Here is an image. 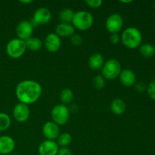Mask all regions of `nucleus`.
I'll use <instances>...</instances> for the list:
<instances>
[{"label": "nucleus", "instance_id": "33", "mask_svg": "<svg viewBox=\"0 0 155 155\" xmlns=\"http://www.w3.org/2000/svg\"><path fill=\"white\" fill-rule=\"evenodd\" d=\"M9 155H18V154H9Z\"/></svg>", "mask_w": 155, "mask_h": 155}, {"label": "nucleus", "instance_id": "23", "mask_svg": "<svg viewBox=\"0 0 155 155\" xmlns=\"http://www.w3.org/2000/svg\"><path fill=\"white\" fill-rule=\"evenodd\" d=\"M140 54L145 58H151L155 54V48L151 44L145 43L142 45L139 48Z\"/></svg>", "mask_w": 155, "mask_h": 155}, {"label": "nucleus", "instance_id": "35", "mask_svg": "<svg viewBox=\"0 0 155 155\" xmlns=\"http://www.w3.org/2000/svg\"><path fill=\"white\" fill-rule=\"evenodd\" d=\"M34 155H35V154H34Z\"/></svg>", "mask_w": 155, "mask_h": 155}, {"label": "nucleus", "instance_id": "26", "mask_svg": "<svg viewBox=\"0 0 155 155\" xmlns=\"http://www.w3.org/2000/svg\"><path fill=\"white\" fill-rule=\"evenodd\" d=\"M71 42L75 46H79L83 42V38H82V36L80 34L74 33L73 36H71Z\"/></svg>", "mask_w": 155, "mask_h": 155}, {"label": "nucleus", "instance_id": "31", "mask_svg": "<svg viewBox=\"0 0 155 155\" xmlns=\"http://www.w3.org/2000/svg\"><path fill=\"white\" fill-rule=\"evenodd\" d=\"M20 2H21V4L27 5V4H30V3H33V0H23V1H20Z\"/></svg>", "mask_w": 155, "mask_h": 155}, {"label": "nucleus", "instance_id": "28", "mask_svg": "<svg viewBox=\"0 0 155 155\" xmlns=\"http://www.w3.org/2000/svg\"><path fill=\"white\" fill-rule=\"evenodd\" d=\"M85 3L89 8H98L101 7L103 2L101 1V0H87V1L85 2Z\"/></svg>", "mask_w": 155, "mask_h": 155}, {"label": "nucleus", "instance_id": "11", "mask_svg": "<svg viewBox=\"0 0 155 155\" xmlns=\"http://www.w3.org/2000/svg\"><path fill=\"white\" fill-rule=\"evenodd\" d=\"M51 13L49 9L46 8H39L35 11L33 16V24L36 25H43L46 24L51 21Z\"/></svg>", "mask_w": 155, "mask_h": 155}, {"label": "nucleus", "instance_id": "19", "mask_svg": "<svg viewBox=\"0 0 155 155\" xmlns=\"http://www.w3.org/2000/svg\"><path fill=\"white\" fill-rule=\"evenodd\" d=\"M26 45H27V49L33 51H37L42 48L43 45V42L40 39L37 37H31L27 41H25Z\"/></svg>", "mask_w": 155, "mask_h": 155}, {"label": "nucleus", "instance_id": "22", "mask_svg": "<svg viewBox=\"0 0 155 155\" xmlns=\"http://www.w3.org/2000/svg\"><path fill=\"white\" fill-rule=\"evenodd\" d=\"M74 98V95L73 91L71 89H64L61 91L60 92V99L61 101L62 104H71L73 101Z\"/></svg>", "mask_w": 155, "mask_h": 155}, {"label": "nucleus", "instance_id": "7", "mask_svg": "<svg viewBox=\"0 0 155 155\" xmlns=\"http://www.w3.org/2000/svg\"><path fill=\"white\" fill-rule=\"evenodd\" d=\"M123 27H124V19L120 14H112L106 20V30L110 34L119 33L122 30Z\"/></svg>", "mask_w": 155, "mask_h": 155}, {"label": "nucleus", "instance_id": "8", "mask_svg": "<svg viewBox=\"0 0 155 155\" xmlns=\"http://www.w3.org/2000/svg\"><path fill=\"white\" fill-rule=\"evenodd\" d=\"M33 33V26L27 21H22L17 25L16 34L18 38L27 41L32 37Z\"/></svg>", "mask_w": 155, "mask_h": 155}, {"label": "nucleus", "instance_id": "17", "mask_svg": "<svg viewBox=\"0 0 155 155\" xmlns=\"http://www.w3.org/2000/svg\"><path fill=\"white\" fill-rule=\"evenodd\" d=\"M104 64V57L100 53H93L92 54H91L88 60V65L92 71L101 70Z\"/></svg>", "mask_w": 155, "mask_h": 155}, {"label": "nucleus", "instance_id": "5", "mask_svg": "<svg viewBox=\"0 0 155 155\" xmlns=\"http://www.w3.org/2000/svg\"><path fill=\"white\" fill-rule=\"evenodd\" d=\"M27 50L25 41L15 38L9 41L6 45V53L10 58L18 59L22 57Z\"/></svg>", "mask_w": 155, "mask_h": 155}, {"label": "nucleus", "instance_id": "30", "mask_svg": "<svg viewBox=\"0 0 155 155\" xmlns=\"http://www.w3.org/2000/svg\"><path fill=\"white\" fill-rule=\"evenodd\" d=\"M57 155H73V153L70 148H59Z\"/></svg>", "mask_w": 155, "mask_h": 155}, {"label": "nucleus", "instance_id": "10", "mask_svg": "<svg viewBox=\"0 0 155 155\" xmlns=\"http://www.w3.org/2000/svg\"><path fill=\"white\" fill-rule=\"evenodd\" d=\"M43 45L45 49L49 52H57L61 48V38L56 34L55 33H48L45 38L43 42Z\"/></svg>", "mask_w": 155, "mask_h": 155}, {"label": "nucleus", "instance_id": "4", "mask_svg": "<svg viewBox=\"0 0 155 155\" xmlns=\"http://www.w3.org/2000/svg\"><path fill=\"white\" fill-rule=\"evenodd\" d=\"M121 71V64L119 61L111 58L104 62L101 68V76L105 80H113L119 77Z\"/></svg>", "mask_w": 155, "mask_h": 155}, {"label": "nucleus", "instance_id": "20", "mask_svg": "<svg viewBox=\"0 0 155 155\" xmlns=\"http://www.w3.org/2000/svg\"><path fill=\"white\" fill-rule=\"evenodd\" d=\"M56 140H57L56 143L58 144V147L60 146L61 148H68L72 142L73 139L70 133H63L59 135V136Z\"/></svg>", "mask_w": 155, "mask_h": 155}, {"label": "nucleus", "instance_id": "25", "mask_svg": "<svg viewBox=\"0 0 155 155\" xmlns=\"http://www.w3.org/2000/svg\"><path fill=\"white\" fill-rule=\"evenodd\" d=\"M92 85H93L94 88L98 90L103 89L105 85V79L101 75L95 76L92 80Z\"/></svg>", "mask_w": 155, "mask_h": 155}, {"label": "nucleus", "instance_id": "6", "mask_svg": "<svg viewBox=\"0 0 155 155\" xmlns=\"http://www.w3.org/2000/svg\"><path fill=\"white\" fill-rule=\"evenodd\" d=\"M51 117L53 122L58 126L64 125L69 120V108L65 104H57L51 109Z\"/></svg>", "mask_w": 155, "mask_h": 155}, {"label": "nucleus", "instance_id": "24", "mask_svg": "<svg viewBox=\"0 0 155 155\" xmlns=\"http://www.w3.org/2000/svg\"><path fill=\"white\" fill-rule=\"evenodd\" d=\"M12 121L9 115L7 114L0 112V132L5 131L10 127Z\"/></svg>", "mask_w": 155, "mask_h": 155}, {"label": "nucleus", "instance_id": "21", "mask_svg": "<svg viewBox=\"0 0 155 155\" xmlns=\"http://www.w3.org/2000/svg\"><path fill=\"white\" fill-rule=\"evenodd\" d=\"M75 12L70 8H64L61 10L59 13L58 18L59 20L61 21V23H67V24H71L72 23L73 18H74Z\"/></svg>", "mask_w": 155, "mask_h": 155}, {"label": "nucleus", "instance_id": "15", "mask_svg": "<svg viewBox=\"0 0 155 155\" xmlns=\"http://www.w3.org/2000/svg\"><path fill=\"white\" fill-rule=\"evenodd\" d=\"M119 77L120 83L126 87H130L136 83V76L130 69H125L121 71Z\"/></svg>", "mask_w": 155, "mask_h": 155}, {"label": "nucleus", "instance_id": "32", "mask_svg": "<svg viewBox=\"0 0 155 155\" xmlns=\"http://www.w3.org/2000/svg\"><path fill=\"white\" fill-rule=\"evenodd\" d=\"M121 3H124V4H127V3H131L132 1L130 0V1H120Z\"/></svg>", "mask_w": 155, "mask_h": 155}, {"label": "nucleus", "instance_id": "1", "mask_svg": "<svg viewBox=\"0 0 155 155\" xmlns=\"http://www.w3.org/2000/svg\"><path fill=\"white\" fill-rule=\"evenodd\" d=\"M42 86L38 82L25 80L20 82L16 86L15 94L20 103L27 105L37 101L42 95Z\"/></svg>", "mask_w": 155, "mask_h": 155}, {"label": "nucleus", "instance_id": "2", "mask_svg": "<svg viewBox=\"0 0 155 155\" xmlns=\"http://www.w3.org/2000/svg\"><path fill=\"white\" fill-rule=\"evenodd\" d=\"M120 41L127 48L131 49L138 48L142 41V33L136 27H128L122 33Z\"/></svg>", "mask_w": 155, "mask_h": 155}, {"label": "nucleus", "instance_id": "9", "mask_svg": "<svg viewBox=\"0 0 155 155\" xmlns=\"http://www.w3.org/2000/svg\"><path fill=\"white\" fill-rule=\"evenodd\" d=\"M42 134L46 140L54 141L58 139L60 133V127L53 121L45 123L42 127Z\"/></svg>", "mask_w": 155, "mask_h": 155}, {"label": "nucleus", "instance_id": "3", "mask_svg": "<svg viewBox=\"0 0 155 155\" xmlns=\"http://www.w3.org/2000/svg\"><path fill=\"white\" fill-rule=\"evenodd\" d=\"M94 23L93 16L87 11H78L74 14L72 21V25L74 28L86 31L92 27Z\"/></svg>", "mask_w": 155, "mask_h": 155}, {"label": "nucleus", "instance_id": "29", "mask_svg": "<svg viewBox=\"0 0 155 155\" xmlns=\"http://www.w3.org/2000/svg\"><path fill=\"white\" fill-rule=\"evenodd\" d=\"M110 41L112 44H114V45H116V44L119 43V42L120 41V36H119V34H118V33L110 34Z\"/></svg>", "mask_w": 155, "mask_h": 155}, {"label": "nucleus", "instance_id": "13", "mask_svg": "<svg viewBox=\"0 0 155 155\" xmlns=\"http://www.w3.org/2000/svg\"><path fill=\"white\" fill-rule=\"evenodd\" d=\"M59 147L56 142L45 140L39 145L38 148L39 155H57Z\"/></svg>", "mask_w": 155, "mask_h": 155}, {"label": "nucleus", "instance_id": "14", "mask_svg": "<svg viewBox=\"0 0 155 155\" xmlns=\"http://www.w3.org/2000/svg\"><path fill=\"white\" fill-rule=\"evenodd\" d=\"M15 148V142L9 136H0V154L9 155Z\"/></svg>", "mask_w": 155, "mask_h": 155}, {"label": "nucleus", "instance_id": "27", "mask_svg": "<svg viewBox=\"0 0 155 155\" xmlns=\"http://www.w3.org/2000/svg\"><path fill=\"white\" fill-rule=\"evenodd\" d=\"M147 92L150 98L155 101V80H153L149 83L147 88Z\"/></svg>", "mask_w": 155, "mask_h": 155}, {"label": "nucleus", "instance_id": "34", "mask_svg": "<svg viewBox=\"0 0 155 155\" xmlns=\"http://www.w3.org/2000/svg\"><path fill=\"white\" fill-rule=\"evenodd\" d=\"M154 6H155V5H154Z\"/></svg>", "mask_w": 155, "mask_h": 155}, {"label": "nucleus", "instance_id": "16", "mask_svg": "<svg viewBox=\"0 0 155 155\" xmlns=\"http://www.w3.org/2000/svg\"><path fill=\"white\" fill-rule=\"evenodd\" d=\"M75 28L71 24L60 23L55 28V33L60 38L69 37L74 34Z\"/></svg>", "mask_w": 155, "mask_h": 155}, {"label": "nucleus", "instance_id": "18", "mask_svg": "<svg viewBox=\"0 0 155 155\" xmlns=\"http://www.w3.org/2000/svg\"><path fill=\"white\" fill-rule=\"evenodd\" d=\"M127 105L125 101L121 98H115L110 104V110L115 115H122L125 113Z\"/></svg>", "mask_w": 155, "mask_h": 155}, {"label": "nucleus", "instance_id": "12", "mask_svg": "<svg viewBox=\"0 0 155 155\" xmlns=\"http://www.w3.org/2000/svg\"><path fill=\"white\" fill-rule=\"evenodd\" d=\"M30 110L28 105L18 103L13 108V116L18 123H24L30 118Z\"/></svg>", "mask_w": 155, "mask_h": 155}]
</instances>
